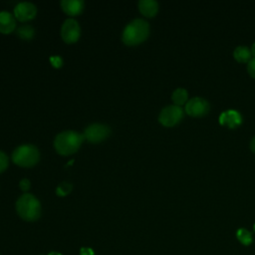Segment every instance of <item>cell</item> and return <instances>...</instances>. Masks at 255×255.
I'll list each match as a JSON object with an SVG mask.
<instances>
[{"mask_svg":"<svg viewBox=\"0 0 255 255\" xmlns=\"http://www.w3.org/2000/svg\"><path fill=\"white\" fill-rule=\"evenodd\" d=\"M137 6L139 12L145 17H153L158 11V3L154 0H140Z\"/></svg>","mask_w":255,"mask_h":255,"instance_id":"cell-13","label":"cell"},{"mask_svg":"<svg viewBox=\"0 0 255 255\" xmlns=\"http://www.w3.org/2000/svg\"><path fill=\"white\" fill-rule=\"evenodd\" d=\"M250 149L255 153V136L250 141Z\"/></svg>","mask_w":255,"mask_h":255,"instance_id":"cell-24","label":"cell"},{"mask_svg":"<svg viewBox=\"0 0 255 255\" xmlns=\"http://www.w3.org/2000/svg\"><path fill=\"white\" fill-rule=\"evenodd\" d=\"M50 62L55 68H60L63 65V59L60 56H52L50 58Z\"/></svg>","mask_w":255,"mask_h":255,"instance_id":"cell-21","label":"cell"},{"mask_svg":"<svg viewBox=\"0 0 255 255\" xmlns=\"http://www.w3.org/2000/svg\"><path fill=\"white\" fill-rule=\"evenodd\" d=\"M183 117V110L181 107L171 105L163 108L158 116V122L167 128H171L178 124Z\"/></svg>","mask_w":255,"mask_h":255,"instance_id":"cell-5","label":"cell"},{"mask_svg":"<svg viewBox=\"0 0 255 255\" xmlns=\"http://www.w3.org/2000/svg\"><path fill=\"white\" fill-rule=\"evenodd\" d=\"M233 57L239 63H248L252 59L251 50L245 46H238L233 52Z\"/></svg>","mask_w":255,"mask_h":255,"instance_id":"cell-14","label":"cell"},{"mask_svg":"<svg viewBox=\"0 0 255 255\" xmlns=\"http://www.w3.org/2000/svg\"><path fill=\"white\" fill-rule=\"evenodd\" d=\"M81 36V27L74 18H68L64 21L61 28V37L64 42L71 44L79 40Z\"/></svg>","mask_w":255,"mask_h":255,"instance_id":"cell-7","label":"cell"},{"mask_svg":"<svg viewBox=\"0 0 255 255\" xmlns=\"http://www.w3.org/2000/svg\"><path fill=\"white\" fill-rule=\"evenodd\" d=\"M187 98H188V93L183 88H178V89L174 90L171 95V100H172L173 104L178 107L184 105L187 101Z\"/></svg>","mask_w":255,"mask_h":255,"instance_id":"cell-15","label":"cell"},{"mask_svg":"<svg viewBox=\"0 0 255 255\" xmlns=\"http://www.w3.org/2000/svg\"><path fill=\"white\" fill-rule=\"evenodd\" d=\"M40 159L39 149L30 143L17 146L12 152V161L22 167H31Z\"/></svg>","mask_w":255,"mask_h":255,"instance_id":"cell-4","label":"cell"},{"mask_svg":"<svg viewBox=\"0 0 255 255\" xmlns=\"http://www.w3.org/2000/svg\"><path fill=\"white\" fill-rule=\"evenodd\" d=\"M30 185H31V183H30V180H29L28 178H23V179H21L20 182H19V187H20L21 190L24 191V192H26V191L29 190Z\"/></svg>","mask_w":255,"mask_h":255,"instance_id":"cell-22","label":"cell"},{"mask_svg":"<svg viewBox=\"0 0 255 255\" xmlns=\"http://www.w3.org/2000/svg\"><path fill=\"white\" fill-rule=\"evenodd\" d=\"M209 111V104L202 98L194 97L185 104V112L190 117L198 118L205 116Z\"/></svg>","mask_w":255,"mask_h":255,"instance_id":"cell-8","label":"cell"},{"mask_svg":"<svg viewBox=\"0 0 255 255\" xmlns=\"http://www.w3.org/2000/svg\"><path fill=\"white\" fill-rule=\"evenodd\" d=\"M251 54H252V56H253V58H255V43L252 45V47H251Z\"/></svg>","mask_w":255,"mask_h":255,"instance_id":"cell-25","label":"cell"},{"mask_svg":"<svg viewBox=\"0 0 255 255\" xmlns=\"http://www.w3.org/2000/svg\"><path fill=\"white\" fill-rule=\"evenodd\" d=\"M9 164V159L6 153H4L2 150H0V172L4 171Z\"/></svg>","mask_w":255,"mask_h":255,"instance_id":"cell-19","label":"cell"},{"mask_svg":"<svg viewBox=\"0 0 255 255\" xmlns=\"http://www.w3.org/2000/svg\"><path fill=\"white\" fill-rule=\"evenodd\" d=\"M149 35V24L141 18L130 21L124 29L122 40L126 45L135 46L142 43Z\"/></svg>","mask_w":255,"mask_h":255,"instance_id":"cell-1","label":"cell"},{"mask_svg":"<svg viewBox=\"0 0 255 255\" xmlns=\"http://www.w3.org/2000/svg\"><path fill=\"white\" fill-rule=\"evenodd\" d=\"M247 72L252 78L255 79V58H252L247 63Z\"/></svg>","mask_w":255,"mask_h":255,"instance_id":"cell-20","label":"cell"},{"mask_svg":"<svg viewBox=\"0 0 255 255\" xmlns=\"http://www.w3.org/2000/svg\"><path fill=\"white\" fill-rule=\"evenodd\" d=\"M81 255H94V250L91 248H81Z\"/></svg>","mask_w":255,"mask_h":255,"instance_id":"cell-23","label":"cell"},{"mask_svg":"<svg viewBox=\"0 0 255 255\" xmlns=\"http://www.w3.org/2000/svg\"><path fill=\"white\" fill-rule=\"evenodd\" d=\"M84 138V134L76 130H65L56 135L54 146L59 154L70 155L80 148Z\"/></svg>","mask_w":255,"mask_h":255,"instance_id":"cell-2","label":"cell"},{"mask_svg":"<svg viewBox=\"0 0 255 255\" xmlns=\"http://www.w3.org/2000/svg\"><path fill=\"white\" fill-rule=\"evenodd\" d=\"M236 237L243 245H250L252 243L251 233L248 230L244 229V228H240V229L237 230Z\"/></svg>","mask_w":255,"mask_h":255,"instance_id":"cell-17","label":"cell"},{"mask_svg":"<svg viewBox=\"0 0 255 255\" xmlns=\"http://www.w3.org/2000/svg\"><path fill=\"white\" fill-rule=\"evenodd\" d=\"M254 230H255V224H254Z\"/></svg>","mask_w":255,"mask_h":255,"instance_id":"cell-27","label":"cell"},{"mask_svg":"<svg viewBox=\"0 0 255 255\" xmlns=\"http://www.w3.org/2000/svg\"><path fill=\"white\" fill-rule=\"evenodd\" d=\"M60 5L63 11L69 16H77L84 10L85 3L82 0H62Z\"/></svg>","mask_w":255,"mask_h":255,"instance_id":"cell-11","label":"cell"},{"mask_svg":"<svg viewBox=\"0 0 255 255\" xmlns=\"http://www.w3.org/2000/svg\"><path fill=\"white\" fill-rule=\"evenodd\" d=\"M72 188H73V185L70 183V182H67V181H63L61 182L57 188H56V193L57 195L59 196H66L68 195L71 191H72Z\"/></svg>","mask_w":255,"mask_h":255,"instance_id":"cell-18","label":"cell"},{"mask_svg":"<svg viewBox=\"0 0 255 255\" xmlns=\"http://www.w3.org/2000/svg\"><path fill=\"white\" fill-rule=\"evenodd\" d=\"M242 123V117L239 112L235 110H227L219 116V124L226 126L229 128H235Z\"/></svg>","mask_w":255,"mask_h":255,"instance_id":"cell-10","label":"cell"},{"mask_svg":"<svg viewBox=\"0 0 255 255\" xmlns=\"http://www.w3.org/2000/svg\"><path fill=\"white\" fill-rule=\"evenodd\" d=\"M17 34L18 36L23 39V40H26V41H29L31 40L34 35H35V30L34 28L31 26V25H28V24H24V25H21L18 29H17Z\"/></svg>","mask_w":255,"mask_h":255,"instance_id":"cell-16","label":"cell"},{"mask_svg":"<svg viewBox=\"0 0 255 255\" xmlns=\"http://www.w3.org/2000/svg\"><path fill=\"white\" fill-rule=\"evenodd\" d=\"M37 7L28 1L18 3L14 8V16L21 22L32 20L36 17Z\"/></svg>","mask_w":255,"mask_h":255,"instance_id":"cell-9","label":"cell"},{"mask_svg":"<svg viewBox=\"0 0 255 255\" xmlns=\"http://www.w3.org/2000/svg\"><path fill=\"white\" fill-rule=\"evenodd\" d=\"M111 134V128L104 124H92L88 126L84 131V137L92 143L101 142Z\"/></svg>","mask_w":255,"mask_h":255,"instance_id":"cell-6","label":"cell"},{"mask_svg":"<svg viewBox=\"0 0 255 255\" xmlns=\"http://www.w3.org/2000/svg\"><path fill=\"white\" fill-rule=\"evenodd\" d=\"M16 211L25 221H35L41 216V203L36 196L25 192L16 201Z\"/></svg>","mask_w":255,"mask_h":255,"instance_id":"cell-3","label":"cell"},{"mask_svg":"<svg viewBox=\"0 0 255 255\" xmlns=\"http://www.w3.org/2000/svg\"><path fill=\"white\" fill-rule=\"evenodd\" d=\"M48 255H62L61 253H59V252H55V251H52V252H50Z\"/></svg>","mask_w":255,"mask_h":255,"instance_id":"cell-26","label":"cell"},{"mask_svg":"<svg viewBox=\"0 0 255 255\" xmlns=\"http://www.w3.org/2000/svg\"><path fill=\"white\" fill-rule=\"evenodd\" d=\"M16 28L15 16L8 11H0V33L9 34Z\"/></svg>","mask_w":255,"mask_h":255,"instance_id":"cell-12","label":"cell"}]
</instances>
